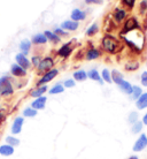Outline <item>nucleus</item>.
Instances as JSON below:
<instances>
[{
  "label": "nucleus",
  "instance_id": "obj_20",
  "mask_svg": "<svg viewBox=\"0 0 147 159\" xmlns=\"http://www.w3.org/2000/svg\"><path fill=\"white\" fill-rule=\"evenodd\" d=\"M31 48V42L29 39H23L20 44V50L22 51V54L27 56Z\"/></svg>",
  "mask_w": 147,
  "mask_h": 159
},
{
  "label": "nucleus",
  "instance_id": "obj_42",
  "mask_svg": "<svg viewBox=\"0 0 147 159\" xmlns=\"http://www.w3.org/2000/svg\"><path fill=\"white\" fill-rule=\"evenodd\" d=\"M5 119H6V114H5V112L0 111V122L5 121Z\"/></svg>",
  "mask_w": 147,
  "mask_h": 159
},
{
  "label": "nucleus",
  "instance_id": "obj_24",
  "mask_svg": "<svg viewBox=\"0 0 147 159\" xmlns=\"http://www.w3.org/2000/svg\"><path fill=\"white\" fill-rule=\"evenodd\" d=\"M86 79H89V77H88V73L85 72V70H83V69H80V70H77V72L74 73V80H75V81H78V82H83V81H85Z\"/></svg>",
  "mask_w": 147,
  "mask_h": 159
},
{
  "label": "nucleus",
  "instance_id": "obj_23",
  "mask_svg": "<svg viewBox=\"0 0 147 159\" xmlns=\"http://www.w3.org/2000/svg\"><path fill=\"white\" fill-rule=\"evenodd\" d=\"M110 75H111V81H113L114 83H116V84H119V82H122V81L124 80L123 74H122V73H119V70H116V69L111 70Z\"/></svg>",
  "mask_w": 147,
  "mask_h": 159
},
{
  "label": "nucleus",
  "instance_id": "obj_10",
  "mask_svg": "<svg viewBox=\"0 0 147 159\" xmlns=\"http://www.w3.org/2000/svg\"><path fill=\"white\" fill-rule=\"evenodd\" d=\"M80 27V24L78 22H76V21H72V20H68V21H64L61 23V27L60 28L66 30V31H75L77 30Z\"/></svg>",
  "mask_w": 147,
  "mask_h": 159
},
{
  "label": "nucleus",
  "instance_id": "obj_8",
  "mask_svg": "<svg viewBox=\"0 0 147 159\" xmlns=\"http://www.w3.org/2000/svg\"><path fill=\"white\" fill-rule=\"evenodd\" d=\"M23 123H24L23 116H17V118H15L14 122H13V126H12L13 135H17V134H20L21 130H22V127H23Z\"/></svg>",
  "mask_w": 147,
  "mask_h": 159
},
{
  "label": "nucleus",
  "instance_id": "obj_27",
  "mask_svg": "<svg viewBox=\"0 0 147 159\" xmlns=\"http://www.w3.org/2000/svg\"><path fill=\"white\" fill-rule=\"evenodd\" d=\"M143 89L140 87H138V85H133V88H132V93H131V98L133 100H137L138 98H139L140 96L143 95Z\"/></svg>",
  "mask_w": 147,
  "mask_h": 159
},
{
  "label": "nucleus",
  "instance_id": "obj_45",
  "mask_svg": "<svg viewBox=\"0 0 147 159\" xmlns=\"http://www.w3.org/2000/svg\"><path fill=\"white\" fill-rule=\"evenodd\" d=\"M146 65H147V62H146Z\"/></svg>",
  "mask_w": 147,
  "mask_h": 159
},
{
  "label": "nucleus",
  "instance_id": "obj_32",
  "mask_svg": "<svg viewBox=\"0 0 147 159\" xmlns=\"http://www.w3.org/2000/svg\"><path fill=\"white\" fill-rule=\"evenodd\" d=\"M138 118H139V114H138V112H133L132 111L129 116H128V122L130 123V125H133L138 121Z\"/></svg>",
  "mask_w": 147,
  "mask_h": 159
},
{
  "label": "nucleus",
  "instance_id": "obj_3",
  "mask_svg": "<svg viewBox=\"0 0 147 159\" xmlns=\"http://www.w3.org/2000/svg\"><path fill=\"white\" fill-rule=\"evenodd\" d=\"M58 74H59V70L58 69H51V70H48L47 73H45L44 75L41 76V79L37 82V87H41V85H46V83H48V82H51L52 80L54 79V77H56L58 76Z\"/></svg>",
  "mask_w": 147,
  "mask_h": 159
},
{
  "label": "nucleus",
  "instance_id": "obj_26",
  "mask_svg": "<svg viewBox=\"0 0 147 159\" xmlns=\"http://www.w3.org/2000/svg\"><path fill=\"white\" fill-rule=\"evenodd\" d=\"M124 68H125V70H129V72H135L139 68V62L136 61V60H131V61L125 64Z\"/></svg>",
  "mask_w": 147,
  "mask_h": 159
},
{
  "label": "nucleus",
  "instance_id": "obj_12",
  "mask_svg": "<svg viewBox=\"0 0 147 159\" xmlns=\"http://www.w3.org/2000/svg\"><path fill=\"white\" fill-rule=\"evenodd\" d=\"M11 73H12L13 76H16V77H23V76L27 75V70L22 68L21 66H19L17 64H13L12 67H11Z\"/></svg>",
  "mask_w": 147,
  "mask_h": 159
},
{
  "label": "nucleus",
  "instance_id": "obj_15",
  "mask_svg": "<svg viewBox=\"0 0 147 159\" xmlns=\"http://www.w3.org/2000/svg\"><path fill=\"white\" fill-rule=\"evenodd\" d=\"M136 106L138 110H145L147 107V92H144L143 95L136 100Z\"/></svg>",
  "mask_w": 147,
  "mask_h": 159
},
{
  "label": "nucleus",
  "instance_id": "obj_14",
  "mask_svg": "<svg viewBox=\"0 0 147 159\" xmlns=\"http://www.w3.org/2000/svg\"><path fill=\"white\" fill-rule=\"evenodd\" d=\"M101 54V52L98 50V48H89L86 53H85V59L86 60H96L98 59Z\"/></svg>",
  "mask_w": 147,
  "mask_h": 159
},
{
  "label": "nucleus",
  "instance_id": "obj_17",
  "mask_svg": "<svg viewBox=\"0 0 147 159\" xmlns=\"http://www.w3.org/2000/svg\"><path fill=\"white\" fill-rule=\"evenodd\" d=\"M72 21H76V22H78V21H82L85 19V13L83 11H80L78 8H75L74 11L71 12V15H70Z\"/></svg>",
  "mask_w": 147,
  "mask_h": 159
},
{
  "label": "nucleus",
  "instance_id": "obj_29",
  "mask_svg": "<svg viewBox=\"0 0 147 159\" xmlns=\"http://www.w3.org/2000/svg\"><path fill=\"white\" fill-rule=\"evenodd\" d=\"M64 91V87L62 84H55L53 88H51V90H50V93L51 95H59V93H62Z\"/></svg>",
  "mask_w": 147,
  "mask_h": 159
},
{
  "label": "nucleus",
  "instance_id": "obj_25",
  "mask_svg": "<svg viewBox=\"0 0 147 159\" xmlns=\"http://www.w3.org/2000/svg\"><path fill=\"white\" fill-rule=\"evenodd\" d=\"M44 35L46 36V38H47V40H51L52 43L54 44H58L60 43V40H61V38H60L58 35H55L53 31H50V30H46V31L44 32Z\"/></svg>",
  "mask_w": 147,
  "mask_h": 159
},
{
  "label": "nucleus",
  "instance_id": "obj_1",
  "mask_svg": "<svg viewBox=\"0 0 147 159\" xmlns=\"http://www.w3.org/2000/svg\"><path fill=\"white\" fill-rule=\"evenodd\" d=\"M101 44H102L103 50L108 53H111V54H116L123 48V44L119 42V39H117L116 37L109 35V34L103 36Z\"/></svg>",
  "mask_w": 147,
  "mask_h": 159
},
{
  "label": "nucleus",
  "instance_id": "obj_13",
  "mask_svg": "<svg viewBox=\"0 0 147 159\" xmlns=\"http://www.w3.org/2000/svg\"><path fill=\"white\" fill-rule=\"evenodd\" d=\"M119 87V89H121V91L124 92L125 95H130L131 96L132 93V88H133V85H132L130 82H128V81H122V82H119V84H117Z\"/></svg>",
  "mask_w": 147,
  "mask_h": 159
},
{
  "label": "nucleus",
  "instance_id": "obj_30",
  "mask_svg": "<svg viewBox=\"0 0 147 159\" xmlns=\"http://www.w3.org/2000/svg\"><path fill=\"white\" fill-rule=\"evenodd\" d=\"M37 113H38V112H37L35 108L28 107L23 111V116H25V118H33V116H37Z\"/></svg>",
  "mask_w": 147,
  "mask_h": 159
},
{
  "label": "nucleus",
  "instance_id": "obj_35",
  "mask_svg": "<svg viewBox=\"0 0 147 159\" xmlns=\"http://www.w3.org/2000/svg\"><path fill=\"white\" fill-rule=\"evenodd\" d=\"M54 34L55 35H58L59 37H61V36H68V31H66V30H63V29H61V28H56V29H54Z\"/></svg>",
  "mask_w": 147,
  "mask_h": 159
},
{
  "label": "nucleus",
  "instance_id": "obj_9",
  "mask_svg": "<svg viewBox=\"0 0 147 159\" xmlns=\"http://www.w3.org/2000/svg\"><path fill=\"white\" fill-rule=\"evenodd\" d=\"M15 59H16V62H17V65H19V66H21L22 68H24L25 70H27L28 68H30V66H31L30 60L24 56V54H22V53H19V54L15 57Z\"/></svg>",
  "mask_w": 147,
  "mask_h": 159
},
{
  "label": "nucleus",
  "instance_id": "obj_2",
  "mask_svg": "<svg viewBox=\"0 0 147 159\" xmlns=\"http://www.w3.org/2000/svg\"><path fill=\"white\" fill-rule=\"evenodd\" d=\"M14 92V89H13V85L9 81V77L7 76H4L0 79V95L1 96H11L13 95Z\"/></svg>",
  "mask_w": 147,
  "mask_h": 159
},
{
  "label": "nucleus",
  "instance_id": "obj_7",
  "mask_svg": "<svg viewBox=\"0 0 147 159\" xmlns=\"http://www.w3.org/2000/svg\"><path fill=\"white\" fill-rule=\"evenodd\" d=\"M72 50H74V48H72V42L66 43L58 50V56L61 57V58H68V57L71 54Z\"/></svg>",
  "mask_w": 147,
  "mask_h": 159
},
{
  "label": "nucleus",
  "instance_id": "obj_46",
  "mask_svg": "<svg viewBox=\"0 0 147 159\" xmlns=\"http://www.w3.org/2000/svg\"><path fill=\"white\" fill-rule=\"evenodd\" d=\"M0 96H1V95H0Z\"/></svg>",
  "mask_w": 147,
  "mask_h": 159
},
{
  "label": "nucleus",
  "instance_id": "obj_16",
  "mask_svg": "<svg viewBox=\"0 0 147 159\" xmlns=\"http://www.w3.org/2000/svg\"><path fill=\"white\" fill-rule=\"evenodd\" d=\"M14 153V147L9 145V144H4L0 147V155L4 157H9Z\"/></svg>",
  "mask_w": 147,
  "mask_h": 159
},
{
  "label": "nucleus",
  "instance_id": "obj_19",
  "mask_svg": "<svg viewBox=\"0 0 147 159\" xmlns=\"http://www.w3.org/2000/svg\"><path fill=\"white\" fill-rule=\"evenodd\" d=\"M46 91H47V85L37 87L35 90H32V91L30 92V96H31V97H35V98H39V97H41Z\"/></svg>",
  "mask_w": 147,
  "mask_h": 159
},
{
  "label": "nucleus",
  "instance_id": "obj_36",
  "mask_svg": "<svg viewBox=\"0 0 147 159\" xmlns=\"http://www.w3.org/2000/svg\"><path fill=\"white\" fill-rule=\"evenodd\" d=\"M76 85L75 81L74 79H69V80H66L63 82V87L64 88H74Z\"/></svg>",
  "mask_w": 147,
  "mask_h": 159
},
{
  "label": "nucleus",
  "instance_id": "obj_5",
  "mask_svg": "<svg viewBox=\"0 0 147 159\" xmlns=\"http://www.w3.org/2000/svg\"><path fill=\"white\" fill-rule=\"evenodd\" d=\"M138 27H139V24H138L137 20H136L135 17H130V19L127 20V22L124 23L123 29H122V31H121V35L124 36V35H127L129 32H131V31H133V30H136V29H138Z\"/></svg>",
  "mask_w": 147,
  "mask_h": 159
},
{
  "label": "nucleus",
  "instance_id": "obj_11",
  "mask_svg": "<svg viewBox=\"0 0 147 159\" xmlns=\"http://www.w3.org/2000/svg\"><path fill=\"white\" fill-rule=\"evenodd\" d=\"M46 102H47V98H46L45 96H41V97H39V98H36V99L32 102L31 107L35 108L36 111H38V110H43V108H45Z\"/></svg>",
  "mask_w": 147,
  "mask_h": 159
},
{
  "label": "nucleus",
  "instance_id": "obj_39",
  "mask_svg": "<svg viewBox=\"0 0 147 159\" xmlns=\"http://www.w3.org/2000/svg\"><path fill=\"white\" fill-rule=\"evenodd\" d=\"M140 81H141V84H143L144 87H147V72H144L143 74H141Z\"/></svg>",
  "mask_w": 147,
  "mask_h": 159
},
{
  "label": "nucleus",
  "instance_id": "obj_28",
  "mask_svg": "<svg viewBox=\"0 0 147 159\" xmlns=\"http://www.w3.org/2000/svg\"><path fill=\"white\" fill-rule=\"evenodd\" d=\"M143 127H144V123L143 121H137L136 123H133L131 127V133L132 134H139V133H141V130H143Z\"/></svg>",
  "mask_w": 147,
  "mask_h": 159
},
{
  "label": "nucleus",
  "instance_id": "obj_18",
  "mask_svg": "<svg viewBox=\"0 0 147 159\" xmlns=\"http://www.w3.org/2000/svg\"><path fill=\"white\" fill-rule=\"evenodd\" d=\"M88 77H89V79H91L92 81H97L98 83L103 84V80H102V77L100 76L99 72H98L97 69H91L90 72H88Z\"/></svg>",
  "mask_w": 147,
  "mask_h": 159
},
{
  "label": "nucleus",
  "instance_id": "obj_4",
  "mask_svg": "<svg viewBox=\"0 0 147 159\" xmlns=\"http://www.w3.org/2000/svg\"><path fill=\"white\" fill-rule=\"evenodd\" d=\"M53 66H54V60L51 57H46L44 59L40 61L39 66H38V72L39 73H47L48 70L53 69Z\"/></svg>",
  "mask_w": 147,
  "mask_h": 159
},
{
  "label": "nucleus",
  "instance_id": "obj_43",
  "mask_svg": "<svg viewBox=\"0 0 147 159\" xmlns=\"http://www.w3.org/2000/svg\"><path fill=\"white\" fill-rule=\"evenodd\" d=\"M143 123H144V126H147V113L144 116V118H143Z\"/></svg>",
  "mask_w": 147,
  "mask_h": 159
},
{
  "label": "nucleus",
  "instance_id": "obj_40",
  "mask_svg": "<svg viewBox=\"0 0 147 159\" xmlns=\"http://www.w3.org/2000/svg\"><path fill=\"white\" fill-rule=\"evenodd\" d=\"M147 9V0H143L140 2V12L144 13Z\"/></svg>",
  "mask_w": 147,
  "mask_h": 159
},
{
  "label": "nucleus",
  "instance_id": "obj_34",
  "mask_svg": "<svg viewBox=\"0 0 147 159\" xmlns=\"http://www.w3.org/2000/svg\"><path fill=\"white\" fill-rule=\"evenodd\" d=\"M6 142H7V144L12 145V147H17L20 144V139L14 137V136H7L6 137Z\"/></svg>",
  "mask_w": 147,
  "mask_h": 159
},
{
  "label": "nucleus",
  "instance_id": "obj_38",
  "mask_svg": "<svg viewBox=\"0 0 147 159\" xmlns=\"http://www.w3.org/2000/svg\"><path fill=\"white\" fill-rule=\"evenodd\" d=\"M123 4L129 8H133L136 4V0H123Z\"/></svg>",
  "mask_w": 147,
  "mask_h": 159
},
{
  "label": "nucleus",
  "instance_id": "obj_21",
  "mask_svg": "<svg viewBox=\"0 0 147 159\" xmlns=\"http://www.w3.org/2000/svg\"><path fill=\"white\" fill-rule=\"evenodd\" d=\"M32 43L36 44V45H41V44H46L47 43V38L44 34H37L32 37Z\"/></svg>",
  "mask_w": 147,
  "mask_h": 159
},
{
  "label": "nucleus",
  "instance_id": "obj_41",
  "mask_svg": "<svg viewBox=\"0 0 147 159\" xmlns=\"http://www.w3.org/2000/svg\"><path fill=\"white\" fill-rule=\"evenodd\" d=\"M85 2L86 4H97V5H100L103 2V0H85Z\"/></svg>",
  "mask_w": 147,
  "mask_h": 159
},
{
  "label": "nucleus",
  "instance_id": "obj_37",
  "mask_svg": "<svg viewBox=\"0 0 147 159\" xmlns=\"http://www.w3.org/2000/svg\"><path fill=\"white\" fill-rule=\"evenodd\" d=\"M40 61H41V59H40V57H38V56L32 57L31 62H32V65H33V66H35V67H38V66H39Z\"/></svg>",
  "mask_w": 147,
  "mask_h": 159
},
{
  "label": "nucleus",
  "instance_id": "obj_31",
  "mask_svg": "<svg viewBox=\"0 0 147 159\" xmlns=\"http://www.w3.org/2000/svg\"><path fill=\"white\" fill-rule=\"evenodd\" d=\"M99 31V27H98V24H92L91 27L86 30V36H89V37H92V36H94L97 32Z\"/></svg>",
  "mask_w": 147,
  "mask_h": 159
},
{
  "label": "nucleus",
  "instance_id": "obj_33",
  "mask_svg": "<svg viewBox=\"0 0 147 159\" xmlns=\"http://www.w3.org/2000/svg\"><path fill=\"white\" fill-rule=\"evenodd\" d=\"M101 77H102V80L105 81V82H107V83H111L113 81H111V75H110V72L108 70L107 68H105L102 70V73H101Z\"/></svg>",
  "mask_w": 147,
  "mask_h": 159
},
{
  "label": "nucleus",
  "instance_id": "obj_22",
  "mask_svg": "<svg viewBox=\"0 0 147 159\" xmlns=\"http://www.w3.org/2000/svg\"><path fill=\"white\" fill-rule=\"evenodd\" d=\"M127 17V12L124 9H121V8H117L115 12H114V20L116 22H122Z\"/></svg>",
  "mask_w": 147,
  "mask_h": 159
},
{
  "label": "nucleus",
  "instance_id": "obj_44",
  "mask_svg": "<svg viewBox=\"0 0 147 159\" xmlns=\"http://www.w3.org/2000/svg\"><path fill=\"white\" fill-rule=\"evenodd\" d=\"M127 159H139L137 156H131V157H129V158H127Z\"/></svg>",
  "mask_w": 147,
  "mask_h": 159
},
{
  "label": "nucleus",
  "instance_id": "obj_6",
  "mask_svg": "<svg viewBox=\"0 0 147 159\" xmlns=\"http://www.w3.org/2000/svg\"><path fill=\"white\" fill-rule=\"evenodd\" d=\"M146 147H147V135L146 134H141L138 137V139L135 142L132 150L135 152H140L143 151L144 149H146Z\"/></svg>",
  "mask_w": 147,
  "mask_h": 159
}]
</instances>
